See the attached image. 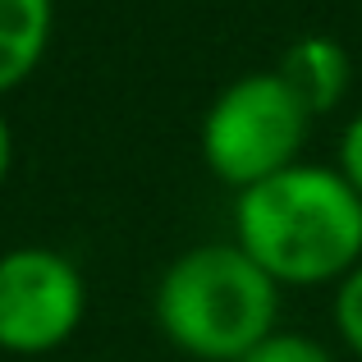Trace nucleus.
<instances>
[{"label": "nucleus", "mask_w": 362, "mask_h": 362, "mask_svg": "<svg viewBox=\"0 0 362 362\" xmlns=\"http://www.w3.org/2000/svg\"><path fill=\"white\" fill-rule=\"evenodd\" d=\"M9 156H14V142H9V124L0 115V184H5V175H9Z\"/></svg>", "instance_id": "9d476101"}, {"label": "nucleus", "mask_w": 362, "mask_h": 362, "mask_svg": "<svg viewBox=\"0 0 362 362\" xmlns=\"http://www.w3.org/2000/svg\"><path fill=\"white\" fill-rule=\"evenodd\" d=\"M335 326L344 335V344L362 358V266L344 275V284L335 293Z\"/></svg>", "instance_id": "6e6552de"}, {"label": "nucleus", "mask_w": 362, "mask_h": 362, "mask_svg": "<svg viewBox=\"0 0 362 362\" xmlns=\"http://www.w3.org/2000/svg\"><path fill=\"white\" fill-rule=\"evenodd\" d=\"M280 78L289 83V92L308 106V115L330 110L349 88V55L335 37H298L284 51Z\"/></svg>", "instance_id": "39448f33"}, {"label": "nucleus", "mask_w": 362, "mask_h": 362, "mask_svg": "<svg viewBox=\"0 0 362 362\" xmlns=\"http://www.w3.org/2000/svg\"><path fill=\"white\" fill-rule=\"evenodd\" d=\"M239 247L275 284H321L362 257V197L339 170L289 165L234 202Z\"/></svg>", "instance_id": "f257e3e1"}, {"label": "nucleus", "mask_w": 362, "mask_h": 362, "mask_svg": "<svg viewBox=\"0 0 362 362\" xmlns=\"http://www.w3.org/2000/svg\"><path fill=\"white\" fill-rule=\"evenodd\" d=\"M339 175L354 184V193L362 197V115L349 119L344 138H339Z\"/></svg>", "instance_id": "1a4fd4ad"}, {"label": "nucleus", "mask_w": 362, "mask_h": 362, "mask_svg": "<svg viewBox=\"0 0 362 362\" xmlns=\"http://www.w3.org/2000/svg\"><path fill=\"white\" fill-rule=\"evenodd\" d=\"M275 280L239 243H202L175 257L156 289L170 344L202 362H239L275 326Z\"/></svg>", "instance_id": "f03ea898"}, {"label": "nucleus", "mask_w": 362, "mask_h": 362, "mask_svg": "<svg viewBox=\"0 0 362 362\" xmlns=\"http://www.w3.org/2000/svg\"><path fill=\"white\" fill-rule=\"evenodd\" d=\"M303 138H308V106L289 92L280 74L234 78L202 124L206 165L239 193L289 170Z\"/></svg>", "instance_id": "7ed1b4c3"}, {"label": "nucleus", "mask_w": 362, "mask_h": 362, "mask_svg": "<svg viewBox=\"0 0 362 362\" xmlns=\"http://www.w3.org/2000/svg\"><path fill=\"white\" fill-rule=\"evenodd\" d=\"M239 362H335V358H330L317 339L298 335V330H280V335L271 330V335H266L252 354H243Z\"/></svg>", "instance_id": "0eeeda50"}, {"label": "nucleus", "mask_w": 362, "mask_h": 362, "mask_svg": "<svg viewBox=\"0 0 362 362\" xmlns=\"http://www.w3.org/2000/svg\"><path fill=\"white\" fill-rule=\"evenodd\" d=\"M51 0H0V92L18 88L51 42Z\"/></svg>", "instance_id": "423d86ee"}, {"label": "nucleus", "mask_w": 362, "mask_h": 362, "mask_svg": "<svg viewBox=\"0 0 362 362\" xmlns=\"http://www.w3.org/2000/svg\"><path fill=\"white\" fill-rule=\"evenodd\" d=\"M83 275L51 247L0 252V349L46 354L64 344L83 321Z\"/></svg>", "instance_id": "20e7f679"}]
</instances>
